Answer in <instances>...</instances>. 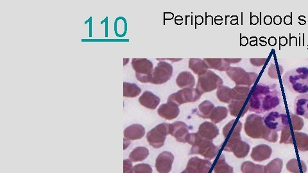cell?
<instances>
[{
  "label": "cell",
  "instance_id": "cell-1",
  "mask_svg": "<svg viewBox=\"0 0 308 173\" xmlns=\"http://www.w3.org/2000/svg\"><path fill=\"white\" fill-rule=\"evenodd\" d=\"M282 101L281 89L276 83H259L254 87L249 99L250 111L263 114L277 109Z\"/></svg>",
  "mask_w": 308,
  "mask_h": 173
},
{
  "label": "cell",
  "instance_id": "cell-2",
  "mask_svg": "<svg viewBox=\"0 0 308 173\" xmlns=\"http://www.w3.org/2000/svg\"><path fill=\"white\" fill-rule=\"evenodd\" d=\"M244 128L246 134L252 139H263L274 143L277 141V132L268 129L263 117L257 114H250L246 117Z\"/></svg>",
  "mask_w": 308,
  "mask_h": 173
},
{
  "label": "cell",
  "instance_id": "cell-3",
  "mask_svg": "<svg viewBox=\"0 0 308 173\" xmlns=\"http://www.w3.org/2000/svg\"><path fill=\"white\" fill-rule=\"evenodd\" d=\"M283 83L290 92L308 94V67H297L285 73Z\"/></svg>",
  "mask_w": 308,
  "mask_h": 173
},
{
  "label": "cell",
  "instance_id": "cell-4",
  "mask_svg": "<svg viewBox=\"0 0 308 173\" xmlns=\"http://www.w3.org/2000/svg\"><path fill=\"white\" fill-rule=\"evenodd\" d=\"M187 142L192 146L190 155H200L208 160L215 158L222 146H215L212 141L203 138L198 132L190 133L187 137Z\"/></svg>",
  "mask_w": 308,
  "mask_h": 173
},
{
  "label": "cell",
  "instance_id": "cell-5",
  "mask_svg": "<svg viewBox=\"0 0 308 173\" xmlns=\"http://www.w3.org/2000/svg\"><path fill=\"white\" fill-rule=\"evenodd\" d=\"M242 123L240 121H230L223 129V135L225 137L226 145L224 150L226 152H232V149L242 141L241 130Z\"/></svg>",
  "mask_w": 308,
  "mask_h": 173
},
{
  "label": "cell",
  "instance_id": "cell-6",
  "mask_svg": "<svg viewBox=\"0 0 308 173\" xmlns=\"http://www.w3.org/2000/svg\"><path fill=\"white\" fill-rule=\"evenodd\" d=\"M223 80L212 71L208 70L205 74L198 77L196 89L200 94L218 89L222 86Z\"/></svg>",
  "mask_w": 308,
  "mask_h": 173
},
{
  "label": "cell",
  "instance_id": "cell-7",
  "mask_svg": "<svg viewBox=\"0 0 308 173\" xmlns=\"http://www.w3.org/2000/svg\"><path fill=\"white\" fill-rule=\"evenodd\" d=\"M263 118L265 126L276 132L283 130L289 125V119L285 110L270 111Z\"/></svg>",
  "mask_w": 308,
  "mask_h": 173
},
{
  "label": "cell",
  "instance_id": "cell-8",
  "mask_svg": "<svg viewBox=\"0 0 308 173\" xmlns=\"http://www.w3.org/2000/svg\"><path fill=\"white\" fill-rule=\"evenodd\" d=\"M131 63L137 79L142 83H150L154 71L152 62L146 59H133Z\"/></svg>",
  "mask_w": 308,
  "mask_h": 173
},
{
  "label": "cell",
  "instance_id": "cell-9",
  "mask_svg": "<svg viewBox=\"0 0 308 173\" xmlns=\"http://www.w3.org/2000/svg\"><path fill=\"white\" fill-rule=\"evenodd\" d=\"M227 75L239 86H251L258 78L256 73L246 72L245 69L238 67H230L227 71Z\"/></svg>",
  "mask_w": 308,
  "mask_h": 173
},
{
  "label": "cell",
  "instance_id": "cell-10",
  "mask_svg": "<svg viewBox=\"0 0 308 173\" xmlns=\"http://www.w3.org/2000/svg\"><path fill=\"white\" fill-rule=\"evenodd\" d=\"M170 124L169 123H162L158 125L149 131L146 135L147 141L150 146L154 148H160L164 146L165 140L167 135L169 134V128Z\"/></svg>",
  "mask_w": 308,
  "mask_h": 173
},
{
  "label": "cell",
  "instance_id": "cell-11",
  "mask_svg": "<svg viewBox=\"0 0 308 173\" xmlns=\"http://www.w3.org/2000/svg\"><path fill=\"white\" fill-rule=\"evenodd\" d=\"M201 97V94L194 87L184 88L171 94L168 99V102H172L178 106L187 103L195 102Z\"/></svg>",
  "mask_w": 308,
  "mask_h": 173
},
{
  "label": "cell",
  "instance_id": "cell-12",
  "mask_svg": "<svg viewBox=\"0 0 308 173\" xmlns=\"http://www.w3.org/2000/svg\"><path fill=\"white\" fill-rule=\"evenodd\" d=\"M173 75V67L166 62H160L153 71L150 83L160 85L167 82Z\"/></svg>",
  "mask_w": 308,
  "mask_h": 173
},
{
  "label": "cell",
  "instance_id": "cell-13",
  "mask_svg": "<svg viewBox=\"0 0 308 173\" xmlns=\"http://www.w3.org/2000/svg\"><path fill=\"white\" fill-rule=\"evenodd\" d=\"M211 166L210 161L195 157L188 161L185 170L188 173H208Z\"/></svg>",
  "mask_w": 308,
  "mask_h": 173
},
{
  "label": "cell",
  "instance_id": "cell-14",
  "mask_svg": "<svg viewBox=\"0 0 308 173\" xmlns=\"http://www.w3.org/2000/svg\"><path fill=\"white\" fill-rule=\"evenodd\" d=\"M169 134L175 137L178 142L186 143L187 137L190 134L188 126L182 121H177L170 124Z\"/></svg>",
  "mask_w": 308,
  "mask_h": 173
},
{
  "label": "cell",
  "instance_id": "cell-15",
  "mask_svg": "<svg viewBox=\"0 0 308 173\" xmlns=\"http://www.w3.org/2000/svg\"><path fill=\"white\" fill-rule=\"evenodd\" d=\"M174 156L172 153L166 152H162L159 155L156 161V168L159 173H169L172 170Z\"/></svg>",
  "mask_w": 308,
  "mask_h": 173
},
{
  "label": "cell",
  "instance_id": "cell-16",
  "mask_svg": "<svg viewBox=\"0 0 308 173\" xmlns=\"http://www.w3.org/2000/svg\"><path fill=\"white\" fill-rule=\"evenodd\" d=\"M158 114L167 120H172L179 115L180 109L178 105L172 102H167L159 107Z\"/></svg>",
  "mask_w": 308,
  "mask_h": 173
},
{
  "label": "cell",
  "instance_id": "cell-17",
  "mask_svg": "<svg viewBox=\"0 0 308 173\" xmlns=\"http://www.w3.org/2000/svg\"><path fill=\"white\" fill-rule=\"evenodd\" d=\"M228 110L232 116L243 117L250 109L249 101L232 100L228 105Z\"/></svg>",
  "mask_w": 308,
  "mask_h": 173
},
{
  "label": "cell",
  "instance_id": "cell-18",
  "mask_svg": "<svg viewBox=\"0 0 308 173\" xmlns=\"http://www.w3.org/2000/svg\"><path fill=\"white\" fill-rule=\"evenodd\" d=\"M272 154V148L266 144H260L252 149L250 157L256 162H263L270 158Z\"/></svg>",
  "mask_w": 308,
  "mask_h": 173
},
{
  "label": "cell",
  "instance_id": "cell-19",
  "mask_svg": "<svg viewBox=\"0 0 308 173\" xmlns=\"http://www.w3.org/2000/svg\"><path fill=\"white\" fill-rule=\"evenodd\" d=\"M198 133L203 138L212 141L219 135V129L214 123L204 122L200 125Z\"/></svg>",
  "mask_w": 308,
  "mask_h": 173
},
{
  "label": "cell",
  "instance_id": "cell-20",
  "mask_svg": "<svg viewBox=\"0 0 308 173\" xmlns=\"http://www.w3.org/2000/svg\"><path fill=\"white\" fill-rule=\"evenodd\" d=\"M294 110L298 116L308 119V94H300L294 101Z\"/></svg>",
  "mask_w": 308,
  "mask_h": 173
},
{
  "label": "cell",
  "instance_id": "cell-21",
  "mask_svg": "<svg viewBox=\"0 0 308 173\" xmlns=\"http://www.w3.org/2000/svg\"><path fill=\"white\" fill-rule=\"evenodd\" d=\"M145 134V129L142 125L134 124L127 127L124 130L125 139L129 141L142 139Z\"/></svg>",
  "mask_w": 308,
  "mask_h": 173
},
{
  "label": "cell",
  "instance_id": "cell-22",
  "mask_svg": "<svg viewBox=\"0 0 308 173\" xmlns=\"http://www.w3.org/2000/svg\"><path fill=\"white\" fill-rule=\"evenodd\" d=\"M161 99L150 91H145L139 98L140 104L147 109L154 110L160 104Z\"/></svg>",
  "mask_w": 308,
  "mask_h": 173
},
{
  "label": "cell",
  "instance_id": "cell-23",
  "mask_svg": "<svg viewBox=\"0 0 308 173\" xmlns=\"http://www.w3.org/2000/svg\"><path fill=\"white\" fill-rule=\"evenodd\" d=\"M176 83L180 88H191L195 85V79L192 73L184 71L177 77Z\"/></svg>",
  "mask_w": 308,
  "mask_h": 173
},
{
  "label": "cell",
  "instance_id": "cell-24",
  "mask_svg": "<svg viewBox=\"0 0 308 173\" xmlns=\"http://www.w3.org/2000/svg\"><path fill=\"white\" fill-rule=\"evenodd\" d=\"M189 67L198 77L205 74L209 69L206 62L200 59H190L189 61Z\"/></svg>",
  "mask_w": 308,
  "mask_h": 173
},
{
  "label": "cell",
  "instance_id": "cell-25",
  "mask_svg": "<svg viewBox=\"0 0 308 173\" xmlns=\"http://www.w3.org/2000/svg\"><path fill=\"white\" fill-rule=\"evenodd\" d=\"M209 68L215 69L219 71H227L230 68V63L225 59H205Z\"/></svg>",
  "mask_w": 308,
  "mask_h": 173
},
{
  "label": "cell",
  "instance_id": "cell-26",
  "mask_svg": "<svg viewBox=\"0 0 308 173\" xmlns=\"http://www.w3.org/2000/svg\"><path fill=\"white\" fill-rule=\"evenodd\" d=\"M250 92L249 87L237 85L231 90L232 100H246Z\"/></svg>",
  "mask_w": 308,
  "mask_h": 173
},
{
  "label": "cell",
  "instance_id": "cell-27",
  "mask_svg": "<svg viewBox=\"0 0 308 173\" xmlns=\"http://www.w3.org/2000/svg\"><path fill=\"white\" fill-rule=\"evenodd\" d=\"M228 111L225 107H217L212 110L210 119L214 124H217L225 119L227 117Z\"/></svg>",
  "mask_w": 308,
  "mask_h": 173
},
{
  "label": "cell",
  "instance_id": "cell-28",
  "mask_svg": "<svg viewBox=\"0 0 308 173\" xmlns=\"http://www.w3.org/2000/svg\"><path fill=\"white\" fill-rule=\"evenodd\" d=\"M287 169L288 172L292 173H305L307 168L304 161L294 158L287 163Z\"/></svg>",
  "mask_w": 308,
  "mask_h": 173
},
{
  "label": "cell",
  "instance_id": "cell-29",
  "mask_svg": "<svg viewBox=\"0 0 308 173\" xmlns=\"http://www.w3.org/2000/svg\"><path fill=\"white\" fill-rule=\"evenodd\" d=\"M149 150L145 147H138L135 148L129 155V158L132 162H142L148 157Z\"/></svg>",
  "mask_w": 308,
  "mask_h": 173
},
{
  "label": "cell",
  "instance_id": "cell-30",
  "mask_svg": "<svg viewBox=\"0 0 308 173\" xmlns=\"http://www.w3.org/2000/svg\"><path fill=\"white\" fill-rule=\"evenodd\" d=\"M142 93V89L135 83H123V96L136 97Z\"/></svg>",
  "mask_w": 308,
  "mask_h": 173
},
{
  "label": "cell",
  "instance_id": "cell-31",
  "mask_svg": "<svg viewBox=\"0 0 308 173\" xmlns=\"http://www.w3.org/2000/svg\"><path fill=\"white\" fill-rule=\"evenodd\" d=\"M214 105L210 101L206 100L200 103L198 106V115L202 118L210 119L212 110H214Z\"/></svg>",
  "mask_w": 308,
  "mask_h": 173
},
{
  "label": "cell",
  "instance_id": "cell-32",
  "mask_svg": "<svg viewBox=\"0 0 308 173\" xmlns=\"http://www.w3.org/2000/svg\"><path fill=\"white\" fill-rule=\"evenodd\" d=\"M250 151V146L244 141H240L232 149V152L238 158H243L247 156Z\"/></svg>",
  "mask_w": 308,
  "mask_h": 173
},
{
  "label": "cell",
  "instance_id": "cell-33",
  "mask_svg": "<svg viewBox=\"0 0 308 173\" xmlns=\"http://www.w3.org/2000/svg\"><path fill=\"white\" fill-rule=\"evenodd\" d=\"M234 170L226 162L225 156L222 155L214 168V173H233Z\"/></svg>",
  "mask_w": 308,
  "mask_h": 173
},
{
  "label": "cell",
  "instance_id": "cell-34",
  "mask_svg": "<svg viewBox=\"0 0 308 173\" xmlns=\"http://www.w3.org/2000/svg\"><path fill=\"white\" fill-rule=\"evenodd\" d=\"M283 162L281 159L275 158L264 167L263 173H281L283 170Z\"/></svg>",
  "mask_w": 308,
  "mask_h": 173
},
{
  "label": "cell",
  "instance_id": "cell-35",
  "mask_svg": "<svg viewBox=\"0 0 308 173\" xmlns=\"http://www.w3.org/2000/svg\"><path fill=\"white\" fill-rule=\"evenodd\" d=\"M297 149L301 152L308 151V135L301 132H294Z\"/></svg>",
  "mask_w": 308,
  "mask_h": 173
},
{
  "label": "cell",
  "instance_id": "cell-36",
  "mask_svg": "<svg viewBox=\"0 0 308 173\" xmlns=\"http://www.w3.org/2000/svg\"><path fill=\"white\" fill-rule=\"evenodd\" d=\"M232 89H230L229 87L222 86L219 87L217 89V92H216V96L218 100L221 101L222 103H230L231 102L232 95H231Z\"/></svg>",
  "mask_w": 308,
  "mask_h": 173
},
{
  "label": "cell",
  "instance_id": "cell-37",
  "mask_svg": "<svg viewBox=\"0 0 308 173\" xmlns=\"http://www.w3.org/2000/svg\"><path fill=\"white\" fill-rule=\"evenodd\" d=\"M264 167L262 165L255 164L250 161H246L242 164L241 171L243 173H263Z\"/></svg>",
  "mask_w": 308,
  "mask_h": 173
},
{
  "label": "cell",
  "instance_id": "cell-38",
  "mask_svg": "<svg viewBox=\"0 0 308 173\" xmlns=\"http://www.w3.org/2000/svg\"><path fill=\"white\" fill-rule=\"evenodd\" d=\"M280 143H284V144H293V138L292 137V132L290 130V124L286 126L285 128L282 130L281 140Z\"/></svg>",
  "mask_w": 308,
  "mask_h": 173
},
{
  "label": "cell",
  "instance_id": "cell-39",
  "mask_svg": "<svg viewBox=\"0 0 308 173\" xmlns=\"http://www.w3.org/2000/svg\"><path fill=\"white\" fill-rule=\"evenodd\" d=\"M291 117L292 126L294 130H301L303 129L304 126V121L303 119L298 116L297 115L291 114L290 115Z\"/></svg>",
  "mask_w": 308,
  "mask_h": 173
},
{
  "label": "cell",
  "instance_id": "cell-40",
  "mask_svg": "<svg viewBox=\"0 0 308 173\" xmlns=\"http://www.w3.org/2000/svg\"><path fill=\"white\" fill-rule=\"evenodd\" d=\"M134 173H152V169L150 165L140 164L133 167Z\"/></svg>",
  "mask_w": 308,
  "mask_h": 173
},
{
  "label": "cell",
  "instance_id": "cell-41",
  "mask_svg": "<svg viewBox=\"0 0 308 173\" xmlns=\"http://www.w3.org/2000/svg\"><path fill=\"white\" fill-rule=\"evenodd\" d=\"M123 173H134L132 161L127 159L123 162Z\"/></svg>",
  "mask_w": 308,
  "mask_h": 173
},
{
  "label": "cell",
  "instance_id": "cell-42",
  "mask_svg": "<svg viewBox=\"0 0 308 173\" xmlns=\"http://www.w3.org/2000/svg\"><path fill=\"white\" fill-rule=\"evenodd\" d=\"M250 63L254 66H261L266 62V59H250Z\"/></svg>",
  "mask_w": 308,
  "mask_h": 173
},
{
  "label": "cell",
  "instance_id": "cell-43",
  "mask_svg": "<svg viewBox=\"0 0 308 173\" xmlns=\"http://www.w3.org/2000/svg\"><path fill=\"white\" fill-rule=\"evenodd\" d=\"M226 61L228 63H239V62L242 61V59H225Z\"/></svg>",
  "mask_w": 308,
  "mask_h": 173
},
{
  "label": "cell",
  "instance_id": "cell-44",
  "mask_svg": "<svg viewBox=\"0 0 308 173\" xmlns=\"http://www.w3.org/2000/svg\"><path fill=\"white\" fill-rule=\"evenodd\" d=\"M181 173H188L187 172L186 170H184V172H182Z\"/></svg>",
  "mask_w": 308,
  "mask_h": 173
}]
</instances>
